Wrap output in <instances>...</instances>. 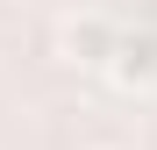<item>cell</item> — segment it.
Returning a JSON list of instances; mask_svg holds the SVG:
<instances>
[{
    "label": "cell",
    "instance_id": "1",
    "mask_svg": "<svg viewBox=\"0 0 157 150\" xmlns=\"http://www.w3.org/2000/svg\"><path fill=\"white\" fill-rule=\"evenodd\" d=\"M114 43H121V21L100 14V7L57 21V57H64L71 71H107V64H114Z\"/></svg>",
    "mask_w": 157,
    "mask_h": 150
},
{
    "label": "cell",
    "instance_id": "2",
    "mask_svg": "<svg viewBox=\"0 0 157 150\" xmlns=\"http://www.w3.org/2000/svg\"><path fill=\"white\" fill-rule=\"evenodd\" d=\"M107 79H114L121 93H150V86H157V36H150V29H121Z\"/></svg>",
    "mask_w": 157,
    "mask_h": 150
}]
</instances>
